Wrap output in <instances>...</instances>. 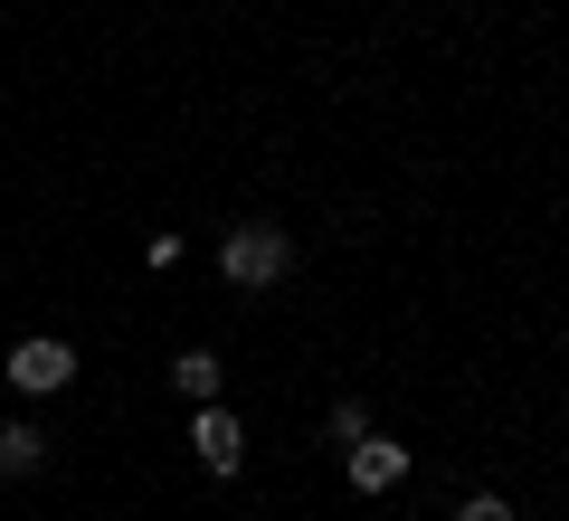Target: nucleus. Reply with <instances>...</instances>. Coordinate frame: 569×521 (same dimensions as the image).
Masks as SVG:
<instances>
[{"instance_id": "0eeeda50", "label": "nucleus", "mask_w": 569, "mask_h": 521, "mask_svg": "<svg viewBox=\"0 0 569 521\" xmlns=\"http://www.w3.org/2000/svg\"><path fill=\"white\" fill-rule=\"evenodd\" d=\"M323 437H332V445H361V437H370V408H361V399H332V408H323Z\"/></svg>"}, {"instance_id": "7ed1b4c3", "label": "nucleus", "mask_w": 569, "mask_h": 521, "mask_svg": "<svg viewBox=\"0 0 569 521\" xmlns=\"http://www.w3.org/2000/svg\"><path fill=\"white\" fill-rule=\"evenodd\" d=\"M190 455H200V464H209V474H238V464H247V427H238V418H228V408H219V399H209V408H200V418H190Z\"/></svg>"}, {"instance_id": "39448f33", "label": "nucleus", "mask_w": 569, "mask_h": 521, "mask_svg": "<svg viewBox=\"0 0 569 521\" xmlns=\"http://www.w3.org/2000/svg\"><path fill=\"white\" fill-rule=\"evenodd\" d=\"M171 389H181L190 408H209L219 399V351H181V361H171Z\"/></svg>"}, {"instance_id": "f03ea898", "label": "nucleus", "mask_w": 569, "mask_h": 521, "mask_svg": "<svg viewBox=\"0 0 569 521\" xmlns=\"http://www.w3.org/2000/svg\"><path fill=\"white\" fill-rule=\"evenodd\" d=\"M67 380H77V351H67L58 332H29L20 351H10V389H20V399H58Z\"/></svg>"}, {"instance_id": "423d86ee", "label": "nucleus", "mask_w": 569, "mask_h": 521, "mask_svg": "<svg viewBox=\"0 0 569 521\" xmlns=\"http://www.w3.org/2000/svg\"><path fill=\"white\" fill-rule=\"evenodd\" d=\"M39 464H48V437H39V427H0V474L20 483V474H39Z\"/></svg>"}, {"instance_id": "f257e3e1", "label": "nucleus", "mask_w": 569, "mask_h": 521, "mask_svg": "<svg viewBox=\"0 0 569 521\" xmlns=\"http://www.w3.org/2000/svg\"><path fill=\"white\" fill-rule=\"evenodd\" d=\"M284 265H295V238H284L276 219H247L219 238V275L247 284V294H266V284H284Z\"/></svg>"}, {"instance_id": "6e6552de", "label": "nucleus", "mask_w": 569, "mask_h": 521, "mask_svg": "<svg viewBox=\"0 0 569 521\" xmlns=\"http://www.w3.org/2000/svg\"><path fill=\"white\" fill-rule=\"evenodd\" d=\"M456 521H512V502L503 493H466V502H456Z\"/></svg>"}, {"instance_id": "20e7f679", "label": "nucleus", "mask_w": 569, "mask_h": 521, "mask_svg": "<svg viewBox=\"0 0 569 521\" xmlns=\"http://www.w3.org/2000/svg\"><path fill=\"white\" fill-rule=\"evenodd\" d=\"M399 474H408V445L399 437H361V445H351V483H361V493H389Z\"/></svg>"}]
</instances>
